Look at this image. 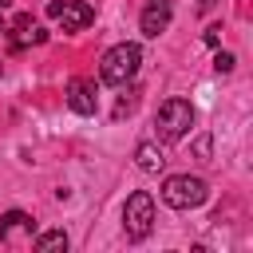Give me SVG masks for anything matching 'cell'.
I'll return each mask as SVG.
<instances>
[{
	"label": "cell",
	"instance_id": "cell-9",
	"mask_svg": "<svg viewBox=\"0 0 253 253\" xmlns=\"http://www.w3.org/2000/svg\"><path fill=\"white\" fill-rule=\"evenodd\" d=\"M20 233H32V217L24 210H8L0 217V241H16Z\"/></svg>",
	"mask_w": 253,
	"mask_h": 253
},
{
	"label": "cell",
	"instance_id": "cell-7",
	"mask_svg": "<svg viewBox=\"0 0 253 253\" xmlns=\"http://www.w3.org/2000/svg\"><path fill=\"white\" fill-rule=\"evenodd\" d=\"M4 36H8L12 51H20V47H28V43H43V40H47V32L32 20V12H20V16L4 28Z\"/></svg>",
	"mask_w": 253,
	"mask_h": 253
},
{
	"label": "cell",
	"instance_id": "cell-6",
	"mask_svg": "<svg viewBox=\"0 0 253 253\" xmlns=\"http://www.w3.org/2000/svg\"><path fill=\"white\" fill-rule=\"evenodd\" d=\"M67 107L75 115H95L99 111V87H95V79H87V75L67 79Z\"/></svg>",
	"mask_w": 253,
	"mask_h": 253
},
{
	"label": "cell",
	"instance_id": "cell-10",
	"mask_svg": "<svg viewBox=\"0 0 253 253\" xmlns=\"http://www.w3.org/2000/svg\"><path fill=\"white\" fill-rule=\"evenodd\" d=\"M134 162H138V170H146V174H154V170H162V146L158 142H138L134 146Z\"/></svg>",
	"mask_w": 253,
	"mask_h": 253
},
{
	"label": "cell",
	"instance_id": "cell-5",
	"mask_svg": "<svg viewBox=\"0 0 253 253\" xmlns=\"http://www.w3.org/2000/svg\"><path fill=\"white\" fill-rule=\"evenodd\" d=\"M47 20H55L63 32H83L95 24V8L83 0H51L47 4Z\"/></svg>",
	"mask_w": 253,
	"mask_h": 253
},
{
	"label": "cell",
	"instance_id": "cell-3",
	"mask_svg": "<svg viewBox=\"0 0 253 253\" xmlns=\"http://www.w3.org/2000/svg\"><path fill=\"white\" fill-rule=\"evenodd\" d=\"M206 198H210V186L194 174H170L162 182V202L170 210H198Z\"/></svg>",
	"mask_w": 253,
	"mask_h": 253
},
{
	"label": "cell",
	"instance_id": "cell-8",
	"mask_svg": "<svg viewBox=\"0 0 253 253\" xmlns=\"http://www.w3.org/2000/svg\"><path fill=\"white\" fill-rule=\"evenodd\" d=\"M170 20H174V4L170 0H150L146 8H142V16H138V28H142V36H162L166 28H170Z\"/></svg>",
	"mask_w": 253,
	"mask_h": 253
},
{
	"label": "cell",
	"instance_id": "cell-12",
	"mask_svg": "<svg viewBox=\"0 0 253 253\" xmlns=\"http://www.w3.org/2000/svg\"><path fill=\"white\" fill-rule=\"evenodd\" d=\"M213 67H217L221 75H225V71H233V55H229V51H217V59H213Z\"/></svg>",
	"mask_w": 253,
	"mask_h": 253
},
{
	"label": "cell",
	"instance_id": "cell-11",
	"mask_svg": "<svg viewBox=\"0 0 253 253\" xmlns=\"http://www.w3.org/2000/svg\"><path fill=\"white\" fill-rule=\"evenodd\" d=\"M55 249H67V233L63 229H51V233L36 237V253H55Z\"/></svg>",
	"mask_w": 253,
	"mask_h": 253
},
{
	"label": "cell",
	"instance_id": "cell-4",
	"mask_svg": "<svg viewBox=\"0 0 253 253\" xmlns=\"http://www.w3.org/2000/svg\"><path fill=\"white\" fill-rule=\"evenodd\" d=\"M123 229H126L130 241L150 237V229H154V198L146 190H134L126 198V206H123Z\"/></svg>",
	"mask_w": 253,
	"mask_h": 253
},
{
	"label": "cell",
	"instance_id": "cell-1",
	"mask_svg": "<svg viewBox=\"0 0 253 253\" xmlns=\"http://www.w3.org/2000/svg\"><path fill=\"white\" fill-rule=\"evenodd\" d=\"M138 63H142V47L138 43H115L99 59V79L111 83V87H126L138 75Z\"/></svg>",
	"mask_w": 253,
	"mask_h": 253
},
{
	"label": "cell",
	"instance_id": "cell-2",
	"mask_svg": "<svg viewBox=\"0 0 253 253\" xmlns=\"http://www.w3.org/2000/svg\"><path fill=\"white\" fill-rule=\"evenodd\" d=\"M190 126H194V107H190V99H166L162 107H158V115H154V130H158V138L162 142H182L186 134H190Z\"/></svg>",
	"mask_w": 253,
	"mask_h": 253
},
{
	"label": "cell",
	"instance_id": "cell-13",
	"mask_svg": "<svg viewBox=\"0 0 253 253\" xmlns=\"http://www.w3.org/2000/svg\"><path fill=\"white\" fill-rule=\"evenodd\" d=\"M206 43L217 47V43H221V28H210V32H206Z\"/></svg>",
	"mask_w": 253,
	"mask_h": 253
},
{
	"label": "cell",
	"instance_id": "cell-16",
	"mask_svg": "<svg viewBox=\"0 0 253 253\" xmlns=\"http://www.w3.org/2000/svg\"><path fill=\"white\" fill-rule=\"evenodd\" d=\"M0 71H4V67H0Z\"/></svg>",
	"mask_w": 253,
	"mask_h": 253
},
{
	"label": "cell",
	"instance_id": "cell-14",
	"mask_svg": "<svg viewBox=\"0 0 253 253\" xmlns=\"http://www.w3.org/2000/svg\"><path fill=\"white\" fill-rule=\"evenodd\" d=\"M4 8H8V0H0V12H4Z\"/></svg>",
	"mask_w": 253,
	"mask_h": 253
},
{
	"label": "cell",
	"instance_id": "cell-15",
	"mask_svg": "<svg viewBox=\"0 0 253 253\" xmlns=\"http://www.w3.org/2000/svg\"><path fill=\"white\" fill-rule=\"evenodd\" d=\"M0 32H4V16H0Z\"/></svg>",
	"mask_w": 253,
	"mask_h": 253
}]
</instances>
